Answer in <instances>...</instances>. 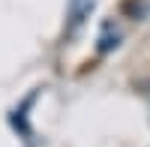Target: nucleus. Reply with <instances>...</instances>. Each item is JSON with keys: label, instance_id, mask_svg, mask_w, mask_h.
Segmentation results:
<instances>
[{"label": "nucleus", "instance_id": "1", "mask_svg": "<svg viewBox=\"0 0 150 147\" xmlns=\"http://www.w3.org/2000/svg\"><path fill=\"white\" fill-rule=\"evenodd\" d=\"M90 9H93V0H72V9H69V18H72V30L78 27V24L90 15Z\"/></svg>", "mask_w": 150, "mask_h": 147}]
</instances>
